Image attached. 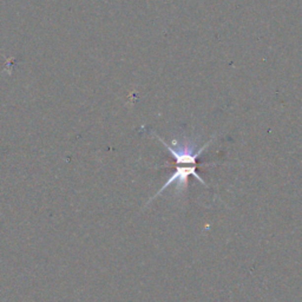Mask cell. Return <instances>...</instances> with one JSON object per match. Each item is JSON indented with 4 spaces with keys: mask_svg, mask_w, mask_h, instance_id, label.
Masks as SVG:
<instances>
[{
    "mask_svg": "<svg viewBox=\"0 0 302 302\" xmlns=\"http://www.w3.org/2000/svg\"><path fill=\"white\" fill-rule=\"evenodd\" d=\"M196 167L197 166H184V167L176 166L175 171L171 173V176H170L168 181L162 185V188L157 191V194H155V195L151 197L149 202H151L152 200H155L156 197L160 196L164 190H167L168 188L171 187V185H175V189L176 191H178V193H184L188 188V183H189V181H188V179H189V176H194V177L199 179L203 185L208 187V184L205 183L204 179L196 172Z\"/></svg>",
    "mask_w": 302,
    "mask_h": 302,
    "instance_id": "obj_2",
    "label": "cell"
},
{
    "mask_svg": "<svg viewBox=\"0 0 302 302\" xmlns=\"http://www.w3.org/2000/svg\"><path fill=\"white\" fill-rule=\"evenodd\" d=\"M155 137H156L164 145V148L170 152L171 157L175 160L176 166H181V164H183V166H197V160L201 157L203 151L213 142V138H211L209 139L204 145L199 146V144H197V139L183 137V138L181 139H172L171 144H169L168 142H166V140L161 138L157 134H155Z\"/></svg>",
    "mask_w": 302,
    "mask_h": 302,
    "instance_id": "obj_1",
    "label": "cell"
}]
</instances>
